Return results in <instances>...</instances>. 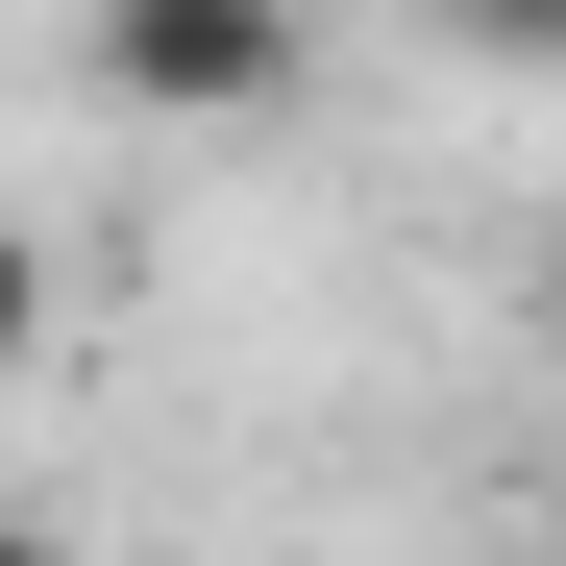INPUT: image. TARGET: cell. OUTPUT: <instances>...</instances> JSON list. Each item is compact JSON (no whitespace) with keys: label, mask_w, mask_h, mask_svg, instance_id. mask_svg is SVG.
Segmentation results:
<instances>
[{"label":"cell","mask_w":566,"mask_h":566,"mask_svg":"<svg viewBox=\"0 0 566 566\" xmlns=\"http://www.w3.org/2000/svg\"><path fill=\"white\" fill-rule=\"evenodd\" d=\"M419 25H443L468 74H566V0H419Z\"/></svg>","instance_id":"7a4b0ae2"},{"label":"cell","mask_w":566,"mask_h":566,"mask_svg":"<svg viewBox=\"0 0 566 566\" xmlns=\"http://www.w3.org/2000/svg\"><path fill=\"white\" fill-rule=\"evenodd\" d=\"M542 321H566V198H542Z\"/></svg>","instance_id":"3957f363"},{"label":"cell","mask_w":566,"mask_h":566,"mask_svg":"<svg viewBox=\"0 0 566 566\" xmlns=\"http://www.w3.org/2000/svg\"><path fill=\"white\" fill-rule=\"evenodd\" d=\"M74 74L124 124H198V148H271L321 99V0H74Z\"/></svg>","instance_id":"6da1fadb"}]
</instances>
